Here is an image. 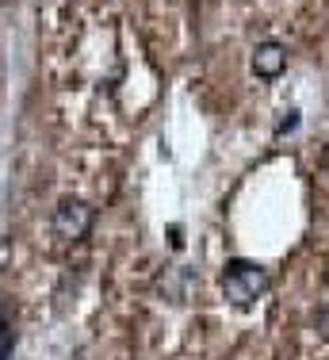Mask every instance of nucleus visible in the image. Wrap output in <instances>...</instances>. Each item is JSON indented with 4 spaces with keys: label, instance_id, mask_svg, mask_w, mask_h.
I'll return each instance as SVG.
<instances>
[{
    "label": "nucleus",
    "instance_id": "obj_1",
    "mask_svg": "<svg viewBox=\"0 0 329 360\" xmlns=\"http://www.w3.org/2000/svg\"><path fill=\"white\" fill-rule=\"evenodd\" d=\"M272 288V276H268L264 264L249 261V257H230L222 264V299L238 311H249L253 303H261Z\"/></svg>",
    "mask_w": 329,
    "mask_h": 360
},
{
    "label": "nucleus",
    "instance_id": "obj_2",
    "mask_svg": "<svg viewBox=\"0 0 329 360\" xmlns=\"http://www.w3.org/2000/svg\"><path fill=\"white\" fill-rule=\"evenodd\" d=\"M50 222H54V234L62 242H84L92 222H96V207L89 200H81V195H62Z\"/></svg>",
    "mask_w": 329,
    "mask_h": 360
},
{
    "label": "nucleus",
    "instance_id": "obj_3",
    "mask_svg": "<svg viewBox=\"0 0 329 360\" xmlns=\"http://www.w3.org/2000/svg\"><path fill=\"white\" fill-rule=\"evenodd\" d=\"M288 58L291 54L280 39H261L253 46V73L261 81H276V77H283V70H288Z\"/></svg>",
    "mask_w": 329,
    "mask_h": 360
},
{
    "label": "nucleus",
    "instance_id": "obj_4",
    "mask_svg": "<svg viewBox=\"0 0 329 360\" xmlns=\"http://www.w3.org/2000/svg\"><path fill=\"white\" fill-rule=\"evenodd\" d=\"M15 322H12V314H8V307L0 303V360H12L15 353Z\"/></svg>",
    "mask_w": 329,
    "mask_h": 360
},
{
    "label": "nucleus",
    "instance_id": "obj_5",
    "mask_svg": "<svg viewBox=\"0 0 329 360\" xmlns=\"http://www.w3.org/2000/svg\"><path fill=\"white\" fill-rule=\"evenodd\" d=\"M295 127H299V111L291 108V111H283V119L276 123V134H288V131H295Z\"/></svg>",
    "mask_w": 329,
    "mask_h": 360
},
{
    "label": "nucleus",
    "instance_id": "obj_6",
    "mask_svg": "<svg viewBox=\"0 0 329 360\" xmlns=\"http://www.w3.org/2000/svg\"><path fill=\"white\" fill-rule=\"evenodd\" d=\"M318 165H322V173L329 176V142H325V150H322V158H318Z\"/></svg>",
    "mask_w": 329,
    "mask_h": 360
}]
</instances>
